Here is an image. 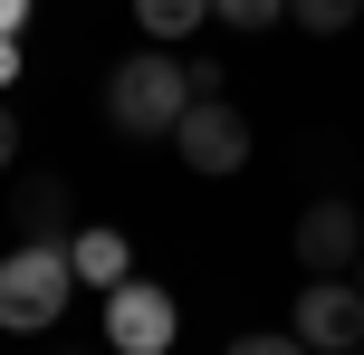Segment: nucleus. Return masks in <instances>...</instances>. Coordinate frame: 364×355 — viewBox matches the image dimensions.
<instances>
[{
    "label": "nucleus",
    "instance_id": "obj_1",
    "mask_svg": "<svg viewBox=\"0 0 364 355\" xmlns=\"http://www.w3.org/2000/svg\"><path fill=\"white\" fill-rule=\"evenodd\" d=\"M192 96H201V87H192V68H182L173 48H134L125 68L106 77V125H115V134H173Z\"/></svg>",
    "mask_w": 364,
    "mask_h": 355
},
{
    "label": "nucleus",
    "instance_id": "obj_2",
    "mask_svg": "<svg viewBox=\"0 0 364 355\" xmlns=\"http://www.w3.org/2000/svg\"><path fill=\"white\" fill-rule=\"evenodd\" d=\"M77 298V269H68V240H19L0 260V327L10 337H38L58 327V307Z\"/></svg>",
    "mask_w": 364,
    "mask_h": 355
},
{
    "label": "nucleus",
    "instance_id": "obj_3",
    "mask_svg": "<svg viewBox=\"0 0 364 355\" xmlns=\"http://www.w3.org/2000/svg\"><path fill=\"white\" fill-rule=\"evenodd\" d=\"M288 337L307 355H364V288L355 279H307L288 307Z\"/></svg>",
    "mask_w": 364,
    "mask_h": 355
},
{
    "label": "nucleus",
    "instance_id": "obj_4",
    "mask_svg": "<svg viewBox=\"0 0 364 355\" xmlns=\"http://www.w3.org/2000/svg\"><path fill=\"white\" fill-rule=\"evenodd\" d=\"M173 154H182L192 173H211V183H230V173L250 164V115H240L230 96H192L182 125H173Z\"/></svg>",
    "mask_w": 364,
    "mask_h": 355
},
{
    "label": "nucleus",
    "instance_id": "obj_5",
    "mask_svg": "<svg viewBox=\"0 0 364 355\" xmlns=\"http://www.w3.org/2000/svg\"><path fill=\"white\" fill-rule=\"evenodd\" d=\"M288 250H297V269H307V279H355V260H364V211L326 192V202L297 211Z\"/></svg>",
    "mask_w": 364,
    "mask_h": 355
},
{
    "label": "nucleus",
    "instance_id": "obj_6",
    "mask_svg": "<svg viewBox=\"0 0 364 355\" xmlns=\"http://www.w3.org/2000/svg\"><path fill=\"white\" fill-rule=\"evenodd\" d=\"M173 337H182L173 288H154V279H115L106 288V346L115 355H164Z\"/></svg>",
    "mask_w": 364,
    "mask_h": 355
},
{
    "label": "nucleus",
    "instance_id": "obj_7",
    "mask_svg": "<svg viewBox=\"0 0 364 355\" xmlns=\"http://www.w3.org/2000/svg\"><path fill=\"white\" fill-rule=\"evenodd\" d=\"M68 269H77V288L106 298L115 279H134V250H125V231H77V240H68Z\"/></svg>",
    "mask_w": 364,
    "mask_h": 355
},
{
    "label": "nucleus",
    "instance_id": "obj_8",
    "mask_svg": "<svg viewBox=\"0 0 364 355\" xmlns=\"http://www.w3.org/2000/svg\"><path fill=\"white\" fill-rule=\"evenodd\" d=\"M19 231L29 240H68V183L58 173H29L19 183Z\"/></svg>",
    "mask_w": 364,
    "mask_h": 355
},
{
    "label": "nucleus",
    "instance_id": "obj_9",
    "mask_svg": "<svg viewBox=\"0 0 364 355\" xmlns=\"http://www.w3.org/2000/svg\"><path fill=\"white\" fill-rule=\"evenodd\" d=\"M201 19H211V0H134V29L164 38V48H173V38H192Z\"/></svg>",
    "mask_w": 364,
    "mask_h": 355
},
{
    "label": "nucleus",
    "instance_id": "obj_10",
    "mask_svg": "<svg viewBox=\"0 0 364 355\" xmlns=\"http://www.w3.org/2000/svg\"><path fill=\"white\" fill-rule=\"evenodd\" d=\"M288 19H297L307 38H346L355 19H364V0H288Z\"/></svg>",
    "mask_w": 364,
    "mask_h": 355
},
{
    "label": "nucleus",
    "instance_id": "obj_11",
    "mask_svg": "<svg viewBox=\"0 0 364 355\" xmlns=\"http://www.w3.org/2000/svg\"><path fill=\"white\" fill-rule=\"evenodd\" d=\"M211 19H220V29H278L288 0H211Z\"/></svg>",
    "mask_w": 364,
    "mask_h": 355
},
{
    "label": "nucleus",
    "instance_id": "obj_12",
    "mask_svg": "<svg viewBox=\"0 0 364 355\" xmlns=\"http://www.w3.org/2000/svg\"><path fill=\"white\" fill-rule=\"evenodd\" d=\"M230 355H307L288 337V327H250V337H230Z\"/></svg>",
    "mask_w": 364,
    "mask_h": 355
},
{
    "label": "nucleus",
    "instance_id": "obj_13",
    "mask_svg": "<svg viewBox=\"0 0 364 355\" xmlns=\"http://www.w3.org/2000/svg\"><path fill=\"white\" fill-rule=\"evenodd\" d=\"M29 29V0H0V38H19Z\"/></svg>",
    "mask_w": 364,
    "mask_h": 355
},
{
    "label": "nucleus",
    "instance_id": "obj_14",
    "mask_svg": "<svg viewBox=\"0 0 364 355\" xmlns=\"http://www.w3.org/2000/svg\"><path fill=\"white\" fill-rule=\"evenodd\" d=\"M10 154H19V115L0 106V173H10Z\"/></svg>",
    "mask_w": 364,
    "mask_h": 355
},
{
    "label": "nucleus",
    "instance_id": "obj_15",
    "mask_svg": "<svg viewBox=\"0 0 364 355\" xmlns=\"http://www.w3.org/2000/svg\"><path fill=\"white\" fill-rule=\"evenodd\" d=\"M0 87H19V38H0Z\"/></svg>",
    "mask_w": 364,
    "mask_h": 355
},
{
    "label": "nucleus",
    "instance_id": "obj_16",
    "mask_svg": "<svg viewBox=\"0 0 364 355\" xmlns=\"http://www.w3.org/2000/svg\"><path fill=\"white\" fill-rule=\"evenodd\" d=\"M355 288H364V260H355Z\"/></svg>",
    "mask_w": 364,
    "mask_h": 355
}]
</instances>
